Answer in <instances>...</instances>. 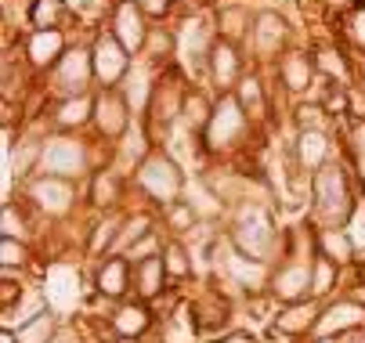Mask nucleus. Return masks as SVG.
I'll use <instances>...</instances> for the list:
<instances>
[{
  "mask_svg": "<svg viewBox=\"0 0 365 343\" xmlns=\"http://www.w3.org/2000/svg\"><path fill=\"white\" fill-rule=\"evenodd\" d=\"M214 343H257V336H253V332L235 329V332H225V336H221V339H214Z\"/></svg>",
  "mask_w": 365,
  "mask_h": 343,
  "instance_id": "obj_49",
  "label": "nucleus"
},
{
  "mask_svg": "<svg viewBox=\"0 0 365 343\" xmlns=\"http://www.w3.org/2000/svg\"><path fill=\"white\" fill-rule=\"evenodd\" d=\"M163 246H167V242L160 238V231H152V235H145V238H138L134 242V246L123 253L130 264H141V260H148V257H160L163 253Z\"/></svg>",
  "mask_w": 365,
  "mask_h": 343,
  "instance_id": "obj_44",
  "label": "nucleus"
},
{
  "mask_svg": "<svg viewBox=\"0 0 365 343\" xmlns=\"http://www.w3.org/2000/svg\"><path fill=\"white\" fill-rule=\"evenodd\" d=\"M347 36L354 40L358 51H365V4H358V8L347 15Z\"/></svg>",
  "mask_w": 365,
  "mask_h": 343,
  "instance_id": "obj_45",
  "label": "nucleus"
},
{
  "mask_svg": "<svg viewBox=\"0 0 365 343\" xmlns=\"http://www.w3.org/2000/svg\"><path fill=\"white\" fill-rule=\"evenodd\" d=\"M29 264V246L22 238H0V268L8 278H15L22 268Z\"/></svg>",
  "mask_w": 365,
  "mask_h": 343,
  "instance_id": "obj_42",
  "label": "nucleus"
},
{
  "mask_svg": "<svg viewBox=\"0 0 365 343\" xmlns=\"http://www.w3.org/2000/svg\"><path fill=\"white\" fill-rule=\"evenodd\" d=\"M94 123V94H76V97H58L51 127L58 134H80L83 127Z\"/></svg>",
  "mask_w": 365,
  "mask_h": 343,
  "instance_id": "obj_25",
  "label": "nucleus"
},
{
  "mask_svg": "<svg viewBox=\"0 0 365 343\" xmlns=\"http://www.w3.org/2000/svg\"><path fill=\"white\" fill-rule=\"evenodd\" d=\"M199 322L192 304H181L178 311H170L163 318V343H199Z\"/></svg>",
  "mask_w": 365,
  "mask_h": 343,
  "instance_id": "obj_34",
  "label": "nucleus"
},
{
  "mask_svg": "<svg viewBox=\"0 0 365 343\" xmlns=\"http://www.w3.org/2000/svg\"><path fill=\"white\" fill-rule=\"evenodd\" d=\"M250 130H253V120L239 105V97L235 94H217L210 127H206L199 144H202V152H210V156H232L250 141Z\"/></svg>",
  "mask_w": 365,
  "mask_h": 343,
  "instance_id": "obj_4",
  "label": "nucleus"
},
{
  "mask_svg": "<svg viewBox=\"0 0 365 343\" xmlns=\"http://www.w3.org/2000/svg\"><path fill=\"white\" fill-rule=\"evenodd\" d=\"M134 188L145 195L152 206L167 210L170 203L185 199V188H188V177H185V167L167 152V149H155L134 174H130Z\"/></svg>",
  "mask_w": 365,
  "mask_h": 343,
  "instance_id": "obj_3",
  "label": "nucleus"
},
{
  "mask_svg": "<svg viewBox=\"0 0 365 343\" xmlns=\"http://www.w3.org/2000/svg\"><path fill=\"white\" fill-rule=\"evenodd\" d=\"M33 29H66V22L73 19L69 0H33L26 11Z\"/></svg>",
  "mask_w": 365,
  "mask_h": 343,
  "instance_id": "obj_33",
  "label": "nucleus"
},
{
  "mask_svg": "<svg viewBox=\"0 0 365 343\" xmlns=\"http://www.w3.org/2000/svg\"><path fill=\"white\" fill-rule=\"evenodd\" d=\"M354 213V188L344 163H329L311 177V217L319 228H344Z\"/></svg>",
  "mask_w": 365,
  "mask_h": 343,
  "instance_id": "obj_2",
  "label": "nucleus"
},
{
  "mask_svg": "<svg viewBox=\"0 0 365 343\" xmlns=\"http://www.w3.org/2000/svg\"><path fill=\"white\" fill-rule=\"evenodd\" d=\"M113 343H138V339H113Z\"/></svg>",
  "mask_w": 365,
  "mask_h": 343,
  "instance_id": "obj_55",
  "label": "nucleus"
},
{
  "mask_svg": "<svg viewBox=\"0 0 365 343\" xmlns=\"http://www.w3.org/2000/svg\"><path fill=\"white\" fill-rule=\"evenodd\" d=\"M123 191H127V177L123 170L116 167H106V170H94L91 174V191H87V199L98 213H113L120 203H123Z\"/></svg>",
  "mask_w": 365,
  "mask_h": 343,
  "instance_id": "obj_23",
  "label": "nucleus"
},
{
  "mask_svg": "<svg viewBox=\"0 0 365 343\" xmlns=\"http://www.w3.org/2000/svg\"><path fill=\"white\" fill-rule=\"evenodd\" d=\"M268 292L279 300V304H300V300H311V260H297V257H286L275 264L272 271V285Z\"/></svg>",
  "mask_w": 365,
  "mask_h": 343,
  "instance_id": "obj_15",
  "label": "nucleus"
},
{
  "mask_svg": "<svg viewBox=\"0 0 365 343\" xmlns=\"http://www.w3.org/2000/svg\"><path fill=\"white\" fill-rule=\"evenodd\" d=\"M319 315H322V304L319 300L282 304V311L272 318V336H282V339L311 336V332H315V325H319Z\"/></svg>",
  "mask_w": 365,
  "mask_h": 343,
  "instance_id": "obj_21",
  "label": "nucleus"
},
{
  "mask_svg": "<svg viewBox=\"0 0 365 343\" xmlns=\"http://www.w3.org/2000/svg\"><path fill=\"white\" fill-rule=\"evenodd\" d=\"M351 297H354V300L365 307V285H351Z\"/></svg>",
  "mask_w": 365,
  "mask_h": 343,
  "instance_id": "obj_51",
  "label": "nucleus"
},
{
  "mask_svg": "<svg viewBox=\"0 0 365 343\" xmlns=\"http://www.w3.org/2000/svg\"><path fill=\"white\" fill-rule=\"evenodd\" d=\"M91 127L109 144L123 141V134L134 127V112L127 105V97L120 94V87L116 90H94V123Z\"/></svg>",
  "mask_w": 365,
  "mask_h": 343,
  "instance_id": "obj_12",
  "label": "nucleus"
},
{
  "mask_svg": "<svg viewBox=\"0 0 365 343\" xmlns=\"http://www.w3.org/2000/svg\"><path fill=\"white\" fill-rule=\"evenodd\" d=\"M66 51H69L66 29H33L26 36V62L36 73H51Z\"/></svg>",
  "mask_w": 365,
  "mask_h": 343,
  "instance_id": "obj_20",
  "label": "nucleus"
},
{
  "mask_svg": "<svg viewBox=\"0 0 365 343\" xmlns=\"http://www.w3.org/2000/svg\"><path fill=\"white\" fill-rule=\"evenodd\" d=\"M315 65H319V76L336 83V87H354V69L347 62V55L340 51V47L333 43H322L315 47Z\"/></svg>",
  "mask_w": 365,
  "mask_h": 343,
  "instance_id": "obj_31",
  "label": "nucleus"
},
{
  "mask_svg": "<svg viewBox=\"0 0 365 343\" xmlns=\"http://www.w3.org/2000/svg\"><path fill=\"white\" fill-rule=\"evenodd\" d=\"M94 289H98V297L123 304L130 292H134V264H130L123 253L101 257L98 268H94Z\"/></svg>",
  "mask_w": 365,
  "mask_h": 343,
  "instance_id": "obj_18",
  "label": "nucleus"
},
{
  "mask_svg": "<svg viewBox=\"0 0 365 343\" xmlns=\"http://www.w3.org/2000/svg\"><path fill=\"white\" fill-rule=\"evenodd\" d=\"M155 231V217L152 213H145V210H138V213H127L123 217V231H120V242H116V250L113 253H127L138 238H145V235H152Z\"/></svg>",
  "mask_w": 365,
  "mask_h": 343,
  "instance_id": "obj_38",
  "label": "nucleus"
},
{
  "mask_svg": "<svg viewBox=\"0 0 365 343\" xmlns=\"http://www.w3.org/2000/svg\"><path fill=\"white\" fill-rule=\"evenodd\" d=\"M293 163L307 174V177H315L322 167L336 163V144H333V130H297L293 137Z\"/></svg>",
  "mask_w": 365,
  "mask_h": 343,
  "instance_id": "obj_16",
  "label": "nucleus"
},
{
  "mask_svg": "<svg viewBox=\"0 0 365 343\" xmlns=\"http://www.w3.org/2000/svg\"><path fill=\"white\" fill-rule=\"evenodd\" d=\"M217 268H221V275H225V282L228 285H239L242 292H264L268 285H272V264H264V260H253V257H242L235 246H232V238L225 235L221 238V246H217Z\"/></svg>",
  "mask_w": 365,
  "mask_h": 343,
  "instance_id": "obj_7",
  "label": "nucleus"
},
{
  "mask_svg": "<svg viewBox=\"0 0 365 343\" xmlns=\"http://www.w3.org/2000/svg\"><path fill=\"white\" fill-rule=\"evenodd\" d=\"M275 76L282 83L286 94H307L319 83V65H315V51H300V47H289V51L275 62Z\"/></svg>",
  "mask_w": 365,
  "mask_h": 343,
  "instance_id": "obj_19",
  "label": "nucleus"
},
{
  "mask_svg": "<svg viewBox=\"0 0 365 343\" xmlns=\"http://www.w3.org/2000/svg\"><path fill=\"white\" fill-rule=\"evenodd\" d=\"M123 217L127 213H101L94 224H91V231H87V253L91 257H101V253H113L116 250V242H120V231H123Z\"/></svg>",
  "mask_w": 365,
  "mask_h": 343,
  "instance_id": "obj_30",
  "label": "nucleus"
},
{
  "mask_svg": "<svg viewBox=\"0 0 365 343\" xmlns=\"http://www.w3.org/2000/svg\"><path fill=\"white\" fill-rule=\"evenodd\" d=\"M195 221H199V213L192 210V203H188V199H178V203H170V206L163 210V224L170 228V238L188 235V231L195 228Z\"/></svg>",
  "mask_w": 365,
  "mask_h": 343,
  "instance_id": "obj_40",
  "label": "nucleus"
},
{
  "mask_svg": "<svg viewBox=\"0 0 365 343\" xmlns=\"http://www.w3.org/2000/svg\"><path fill=\"white\" fill-rule=\"evenodd\" d=\"M113 36L127 47V51L138 58L141 51H145V43H148V33H152V26H148V15L141 11V4L138 0H116V8H113Z\"/></svg>",
  "mask_w": 365,
  "mask_h": 343,
  "instance_id": "obj_17",
  "label": "nucleus"
},
{
  "mask_svg": "<svg viewBox=\"0 0 365 343\" xmlns=\"http://www.w3.org/2000/svg\"><path fill=\"white\" fill-rule=\"evenodd\" d=\"M214 102L217 97H210L202 87H192L188 97H185V112H181V127L185 134H192L195 141H202L206 127H210V116H214Z\"/></svg>",
  "mask_w": 365,
  "mask_h": 343,
  "instance_id": "obj_28",
  "label": "nucleus"
},
{
  "mask_svg": "<svg viewBox=\"0 0 365 343\" xmlns=\"http://www.w3.org/2000/svg\"><path fill=\"white\" fill-rule=\"evenodd\" d=\"M354 278H358V285H365V260L354 264Z\"/></svg>",
  "mask_w": 365,
  "mask_h": 343,
  "instance_id": "obj_53",
  "label": "nucleus"
},
{
  "mask_svg": "<svg viewBox=\"0 0 365 343\" xmlns=\"http://www.w3.org/2000/svg\"><path fill=\"white\" fill-rule=\"evenodd\" d=\"M155 315L145 300H123L113 315H109V329L116 339H141L148 329H152Z\"/></svg>",
  "mask_w": 365,
  "mask_h": 343,
  "instance_id": "obj_24",
  "label": "nucleus"
},
{
  "mask_svg": "<svg viewBox=\"0 0 365 343\" xmlns=\"http://www.w3.org/2000/svg\"><path fill=\"white\" fill-rule=\"evenodd\" d=\"M242 76H246V55H242V47L217 36L214 51H210V62H206V80L214 83L217 94H232Z\"/></svg>",
  "mask_w": 365,
  "mask_h": 343,
  "instance_id": "obj_14",
  "label": "nucleus"
},
{
  "mask_svg": "<svg viewBox=\"0 0 365 343\" xmlns=\"http://www.w3.org/2000/svg\"><path fill=\"white\" fill-rule=\"evenodd\" d=\"M91 58H94V83H98V90H116L127 80L130 65H134V55L113 36V29H98L94 33Z\"/></svg>",
  "mask_w": 365,
  "mask_h": 343,
  "instance_id": "obj_6",
  "label": "nucleus"
},
{
  "mask_svg": "<svg viewBox=\"0 0 365 343\" xmlns=\"http://www.w3.org/2000/svg\"><path fill=\"white\" fill-rule=\"evenodd\" d=\"M178 62L185 65V73L206 76V62H210V51L217 43V26H210L206 19H185L178 29Z\"/></svg>",
  "mask_w": 365,
  "mask_h": 343,
  "instance_id": "obj_9",
  "label": "nucleus"
},
{
  "mask_svg": "<svg viewBox=\"0 0 365 343\" xmlns=\"http://www.w3.org/2000/svg\"><path fill=\"white\" fill-rule=\"evenodd\" d=\"M311 343H333V339H311Z\"/></svg>",
  "mask_w": 365,
  "mask_h": 343,
  "instance_id": "obj_56",
  "label": "nucleus"
},
{
  "mask_svg": "<svg viewBox=\"0 0 365 343\" xmlns=\"http://www.w3.org/2000/svg\"><path fill=\"white\" fill-rule=\"evenodd\" d=\"M170 285L167 278V264H163V253L160 257H148L141 264H134V300H160L163 297V289Z\"/></svg>",
  "mask_w": 365,
  "mask_h": 343,
  "instance_id": "obj_27",
  "label": "nucleus"
},
{
  "mask_svg": "<svg viewBox=\"0 0 365 343\" xmlns=\"http://www.w3.org/2000/svg\"><path fill=\"white\" fill-rule=\"evenodd\" d=\"M91 149L87 141H80L76 134H51L43 137V156H40V170L36 174H55V177H69L80 181L91 174Z\"/></svg>",
  "mask_w": 365,
  "mask_h": 343,
  "instance_id": "obj_5",
  "label": "nucleus"
},
{
  "mask_svg": "<svg viewBox=\"0 0 365 343\" xmlns=\"http://www.w3.org/2000/svg\"><path fill=\"white\" fill-rule=\"evenodd\" d=\"M293 123L297 130H333V116L322 109V102H297Z\"/></svg>",
  "mask_w": 365,
  "mask_h": 343,
  "instance_id": "obj_39",
  "label": "nucleus"
},
{
  "mask_svg": "<svg viewBox=\"0 0 365 343\" xmlns=\"http://www.w3.org/2000/svg\"><path fill=\"white\" fill-rule=\"evenodd\" d=\"M340 271H344V268H336V264L326 260V257L311 260V300H319V304L333 300V292H336V285H340Z\"/></svg>",
  "mask_w": 365,
  "mask_h": 343,
  "instance_id": "obj_35",
  "label": "nucleus"
},
{
  "mask_svg": "<svg viewBox=\"0 0 365 343\" xmlns=\"http://www.w3.org/2000/svg\"><path fill=\"white\" fill-rule=\"evenodd\" d=\"M26 195H29L33 210L47 217H66L76 206V181L55 177V174H36L33 181H26Z\"/></svg>",
  "mask_w": 365,
  "mask_h": 343,
  "instance_id": "obj_10",
  "label": "nucleus"
},
{
  "mask_svg": "<svg viewBox=\"0 0 365 343\" xmlns=\"http://www.w3.org/2000/svg\"><path fill=\"white\" fill-rule=\"evenodd\" d=\"M322 4H326V8H344L347 0H322Z\"/></svg>",
  "mask_w": 365,
  "mask_h": 343,
  "instance_id": "obj_54",
  "label": "nucleus"
},
{
  "mask_svg": "<svg viewBox=\"0 0 365 343\" xmlns=\"http://www.w3.org/2000/svg\"><path fill=\"white\" fill-rule=\"evenodd\" d=\"M160 73L163 69H155L152 62H134L130 65V73H127V80L120 83V94L127 97V105H130V112L138 116V120H145V112H148V105H152V94H155V80H160Z\"/></svg>",
  "mask_w": 365,
  "mask_h": 343,
  "instance_id": "obj_22",
  "label": "nucleus"
},
{
  "mask_svg": "<svg viewBox=\"0 0 365 343\" xmlns=\"http://www.w3.org/2000/svg\"><path fill=\"white\" fill-rule=\"evenodd\" d=\"M253 11L246 8V4H221L217 8V19H214V26H217V36L221 40H232V43H246L250 40V29H253Z\"/></svg>",
  "mask_w": 365,
  "mask_h": 343,
  "instance_id": "obj_29",
  "label": "nucleus"
},
{
  "mask_svg": "<svg viewBox=\"0 0 365 343\" xmlns=\"http://www.w3.org/2000/svg\"><path fill=\"white\" fill-rule=\"evenodd\" d=\"M22 297H26V289H22V285H15V278H8V275H4V282H0V307L11 311Z\"/></svg>",
  "mask_w": 365,
  "mask_h": 343,
  "instance_id": "obj_46",
  "label": "nucleus"
},
{
  "mask_svg": "<svg viewBox=\"0 0 365 343\" xmlns=\"http://www.w3.org/2000/svg\"><path fill=\"white\" fill-rule=\"evenodd\" d=\"M354 329H365V307L351 292H340V297L322 304V315H319V325L311 332V339H336V336L354 332Z\"/></svg>",
  "mask_w": 365,
  "mask_h": 343,
  "instance_id": "obj_13",
  "label": "nucleus"
},
{
  "mask_svg": "<svg viewBox=\"0 0 365 343\" xmlns=\"http://www.w3.org/2000/svg\"><path fill=\"white\" fill-rule=\"evenodd\" d=\"M232 94L239 97V105L246 109L250 120H260V116L268 112V90H264V80H260V73L246 69V76L239 80V87H235Z\"/></svg>",
  "mask_w": 365,
  "mask_h": 343,
  "instance_id": "obj_32",
  "label": "nucleus"
},
{
  "mask_svg": "<svg viewBox=\"0 0 365 343\" xmlns=\"http://www.w3.org/2000/svg\"><path fill=\"white\" fill-rule=\"evenodd\" d=\"M333 343H365V329H354V332H344V336H336Z\"/></svg>",
  "mask_w": 365,
  "mask_h": 343,
  "instance_id": "obj_50",
  "label": "nucleus"
},
{
  "mask_svg": "<svg viewBox=\"0 0 365 343\" xmlns=\"http://www.w3.org/2000/svg\"><path fill=\"white\" fill-rule=\"evenodd\" d=\"M94 83V58H91V43H69V51L58 58V65L51 69V90L58 97H76L91 94Z\"/></svg>",
  "mask_w": 365,
  "mask_h": 343,
  "instance_id": "obj_8",
  "label": "nucleus"
},
{
  "mask_svg": "<svg viewBox=\"0 0 365 343\" xmlns=\"http://www.w3.org/2000/svg\"><path fill=\"white\" fill-rule=\"evenodd\" d=\"M0 235L4 238H22L26 242V235H29V221H26V206H19V203H4V213H0Z\"/></svg>",
  "mask_w": 365,
  "mask_h": 343,
  "instance_id": "obj_43",
  "label": "nucleus"
},
{
  "mask_svg": "<svg viewBox=\"0 0 365 343\" xmlns=\"http://www.w3.org/2000/svg\"><path fill=\"white\" fill-rule=\"evenodd\" d=\"M246 47L257 62H279L289 51V22L279 11H257Z\"/></svg>",
  "mask_w": 365,
  "mask_h": 343,
  "instance_id": "obj_11",
  "label": "nucleus"
},
{
  "mask_svg": "<svg viewBox=\"0 0 365 343\" xmlns=\"http://www.w3.org/2000/svg\"><path fill=\"white\" fill-rule=\"evenodd\" d=\"M228 238L242 257L264 260V264H272L275 257L286 260V231L275 228L272 210L257 199H246L235 206V224H232Z\"/></svg>",
  "mask_w": 365,
  "mask_h": 343,
  "instance_id": "obj_1",
  "label": "nucleus"
},
{
  "mask_svg": "<svg viewBox=\"0 0 365 343\" xmlns=\"http://www.w3.org/2000/svg\"><path fill=\"white\" fill-rule=\"evenodd\" d=\"M138 4H141V11H145L148 19H167V15L174 11L178 0H138Z\"/></svg>",
  "mask_w": 365,
  "mask_h": 343,
  "instance_id": "obj_47",
  "label": "nucleus"
},
{
  "mask_svg": "<svg viewBox=\"0 0 365 343\" xmlns=\"http://www.w3.org/2000/svg\"><path fill=\"white\" fill-rule=\"evenodd\" d=\"M0 343H19V336H15V329H4V332H0Z\"/></svg>",
  "mask_w": 365,
  "mask_h": 343,
  "instance_id": "obj_52",
  "label": "nucleus"
},
{
  "mask_svg": "<svg viewBox=\"0 0 365 343\" xmlns=\"http://www.w3.org/2000/svg\"><path fill=\"white\" fill-rule=\"evenodd\" d=\"M163 264H167V278H170V285L192 278V253L185 250V242H181V238H167V246H163Z\"/></svg>",
  "mask_w": 365,
  "mask_h": 343,
  "instance_id": "obj_37",
  "label": "nucleus"
},
{
  "mask_svg": "<svg viewBox=\"0 0 365 343\" xmlns=\"http://www.w3.org/2000/svg\"><path fill=\"white\" fill-rule=\"evenodd\" d=\"M315 246H319V257L333 260L336 268L358 264V242L351 238L347 228H315Z\"/></svg>",
  "mask_w": 365,
  "mask_h": 343,
  "instance_id": "obj_26",
  "label": "nucleus"
},
{
  "mask_svg": "<svg viewBox=\"0 0 365 343\" xmlns=\"http://www.w3.org/2000/svg\"><path fill=\"white\" fill-rule=\"evenodd\" d=\"M43 137H22L19 149H11V174L19 181H33V170H40Z\"/></svg>",
  "mask_w": 365,
  "mask_h": 343,
  "instance_id": "obj_36",
  "label": "nucleus"
},
{
  "mask_svg": "<svg viewBox=\"0 0 365 343\" xmlns=\"http://www.w3.org/2000/svg\"><path fill=\"white\" fill-rule=\"evenodd\" d=\"M55 332H58V318L51 315V311H43L40 318H33L22 329H15L19 343H51V339H55Z\"/></svg>",
  "mask_w": 365,
  "mask_h": 343,
  "instance_id": "obj_41",
  "label": "nucleus"
},
{
  "mask_svg": "<svg viewBox=\"0 0 365 343\" xmlns=\"http://www.w3.org/2000/svg\"><path fill=\"white\" fill-rule=\"evenodd\" d=\"M51 343H83V339H80V332L73 325H58V332H55V339H51Z\"/></svg>",
  "mask_w": 365,
  "mask_h": 343,
  "instance_id": "obj_48",
  "label": "nucleus"
}]
</instances>
